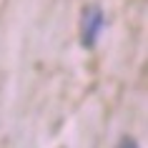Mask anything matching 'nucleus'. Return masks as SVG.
<instances>
[{
  "mask_svg": "<svg viewBox=\"0 0 148 148\" xmlns=\"http://www.w3.org/2000/svg\"><path fill=\"white\" fill-rule=\"evenodd\" d=\"M116 148H138V146H136V140H133V138H123Z\"/></svg>",
  "mask_w": 148,
  "mask_h": 148,
  "instance_id": "2",
  "label": "nucleus"
},
{
  "mask_svg": "<svg viewBox=\"0 0 148 148\" xmlns=\"http://www.w3.org/2000/svg\"><path fill=\"white\" fill-rule=\"evenodd\" d=\"M103 25H106V15L98 5H88L83 10V20H80V38H83V45L93 48L98 43L103 33Z\"/></svg>",
  "mask_w": 148,
  "mask_h": 148,
  "instance_id": "1",
  "label": "nucleus"
}]
</instances>
